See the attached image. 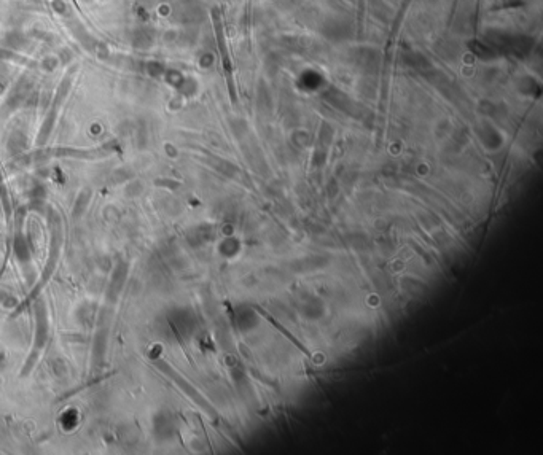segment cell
Returning <instances> with one entry per match:
<instances>
[{"instance_id": "obj_1", "label": "cell", "mask_w": 543, "mask_h": 455, "mask_svg": "<svg viewBox=\"0 0 543 455\" xmlns=\"http://www.w3.org/2000/svg\"><path fill=\"white\" fill-rule=\"evenodd\" d=\"M212 16H214V24H215V31H217V38H219V45H220V54H222V62H223L225 72H226V78H228L230 91H231V96H233V97H236V96H234V86H233V80H231V62H230L228 49H226V43H225V38H223V27H222V21H220L219 12H217V10H214V12H212Z\"/></svg>"}, {"instance_id": "obj_2", "label": "cell", "mask_w": 543, "mask_h": 455, "mask_svg": "<svg viewBox=\"0 0 543 455\" xmlns=\"http://www.w3.org/2000/svg\"><path fill=\"white\" fill-rule=\"evenodd\" d=\"M153 43V35L152 32L148 31V29H137V31L134 32V37H132V45L135 48H142V49H147L148 46H150Z\"/></svg>"}, {"instance_id": "obj_3", "label": "cell", "mask_w": 543, "mask_h": 455, "mask_svg": "<svg viewBox=\"0 0 543 455\" xmlns=\"http://www.w3.org/2000/svg\"><path fill=\"white\" fill-rule=\"evenodd\" d=\"M24 43H26V38L21 34H10L7 37V45L12 46V48H19V46H23Z\"/></svg>"}]
</instances>
